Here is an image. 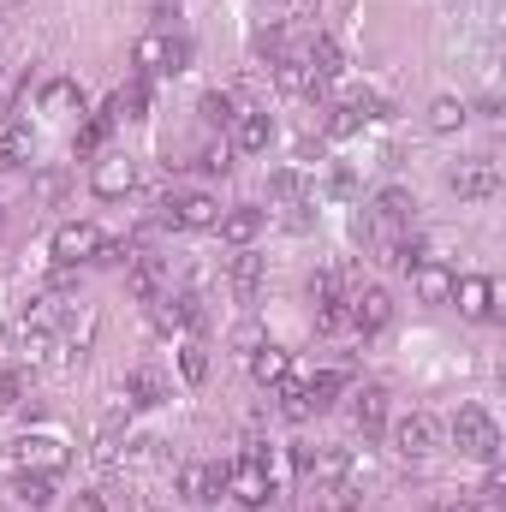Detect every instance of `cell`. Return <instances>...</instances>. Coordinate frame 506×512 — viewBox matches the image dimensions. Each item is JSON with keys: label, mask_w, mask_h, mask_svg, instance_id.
<instances>
[{"label": "cell", "mask_w": 506, "mask_h": 512, "mask_svg": "<svg viewBox=\"0 0 506 512\" xmlns=\"http://www.w3.org/2000/svg\"><path fill=\"white\" fill-rule=\"evenodd\" d=\"M453 447H459L465 459L495 465V459H501V429H495V417H489L483 405H459V417H453Z\"/></svg>", "instance_id": "6da1fadb"}, {"label": "cell", "mask_w": 506, "mask_h": 512, "mask_svg": "<svg viewBox=\"0 0 506 512\" xmlns=\"http://www.w3.org/2000/svg\"><path fill=\"white\" fill-rule=\"evenodd\" d=\"M435 447H441V423L429 411H411V417L393 423V453L399 459H429Z\"/></svg>", "instance_id": "7a4b0ae2"}, {"label": "cell", "mask_w": 506, "mask_h": 512, "mask_svg": "<svg viewBox=\"0 0 506 512\" xmlns=\"http://www.w3.org/2000/svg\"><path fill=\"white\" fill-rule=\"evenodd\" d=\"M221 221V203L209 191H179L161 203V227H215Z\"/></svg>", "instance_id": "3957f363"}, {"label": "cell", "mask_w": 506, "mask_h": 512, "mask_svg": "<svg viewBox=\"0 0 506 512\" xmlns=\"http://www.w3.org/2000/svg\"><path fill=\"white\" fill-rule=\"evenodd\" d=\"M411 191H381L376 209H370V233L381 239V251L393 245V239H405V227H411Z\"/></svg>", "instance_id": "277c9868"}, {"label": "cell", "mask_w": 506, "mask_h": 512, "mask_svg": "<svg viewBox=\"0 0 506 512\" xmlns=\"http://www.w3.org/2000/svg\"><path fill=\"white\" fill-rule=\"evenodd\" d=\"M131 60H137L143 72H185L191 48H185V42H173V36H161V30H149V36H137Z\"/></svg>", "instance_id": "5b68a950"}, {"label": "cell", "mask_w": 506, "mask_h": 512, "mask_svg": "<svg viewBox=\"0 0 506 512\" xmlns=\"http://www.w3.org/2000/svg\"><path fill=\"white\" fill-rule=\"evenodd\" d=\"M447 185H453L459 197L483 203V197H495V191H501V167H495L489 155H471V161H459V167L447 173Z\"/></svg>", "instance_id": "8992f818"}, {"label": "cell", "mask_w": 506, "mask_h": 512, "mask_svg": "<svg viewBox=\"0 0 506 512\" xmlns=\"http://www.w3.org/2000/svg\"><path fill=\"white\" fill-rule=\"evenodd\" d=\"M227 489H233L239 507H268V501H274V477H268L262 465H251V459L227 465Z\"/></svg>", "instance_id": "52a82bcc"}, {"label": "cell", "mask_w": 506, "mask_h": 512, "mask_svg": "<svg viewBox=\"0 0 506 512\" xmlns=\"http://www.w3.org/2000/svg\"><path fill=\"white\" fill-rule=\"evenodd\" d=\"M346 316H352V328H358V334H381V328L393 322V298H387L381 286H364V292H352V298H346Z\"/></svg>", "instance_id": "ba28073f"}, {"label": "cell", "mask_w": 506, "mask_h": 512, "mask_svg": "<svg viewBox=\"0 0 506 512\" xmlns=\"http://www.w3.org/2000/svg\"><path fill=\"white\" fill-rule=\"evenodd\" d=\"M102 245V233L90 227V221H66L60 233H54V262H66V268H78V262H90Z\"/></svg>", "instance_id": "9c48e42d"}, {"label": "cell", "mask_w": 506, "mask_h": 512, "mask_svg": "<svg viewBox=\"0 0 506 512\" xmlns=\"http://www.w3.org/2000/svg\"><path fill=\"white\" fill-rule=\"evenodd\" d=\"M12 459H18V471H60V465H66V441H54V435H24Z\"/></svg>", "instance_id": "30bf717a"}, {"label": "cell", "mask_w": 506, "mask_h": 512, "mask_svg": "<svg viewBox=\"0 0 506 512\" xmlns=\"http://www.w3.org/2000/svg\"><path fill=\"white\" fill-rule=\"evenodd\" d=\"M90 185H96V197H126L131 185H137V161L131 155H102L96 173H90Z\"/></svg>", "instance_id": "8fae6325"}, {"label": "cell", "mask_w": 506, "mask_h": 512, "mask_svg": "<svg viewBox=\"0 0 506 512\" xmlns=\"http://www.w3.org/2000/svg\"><path fill=\"white\" fill-rule=\"evenodd\" d=\"M221 239L227 245H239V251H251L256 239H262V209H251V203H239V209H221Z\"/></svg>", "instance_id": "7c38bea8"}, {"label": "cell", "mask_w": 506, "mask_h": 512, "mask_svg": "<svg viewBox=\"0 0 506 512\" xmlns=\"http://www.w3.org/2000/svg\"><path fill=\"white\" fill-rule=\"evenodd\" d=\"M227 489V465H185L179 471V495L185 501H215Z\"/></svg>", "instance_id": "4fadbf2b"}, {"label": "cell", "mask_w": 506, "mask_h": 512, "mask_svg": "<svg viewBox=\"0 0 506 512\" xmlns=\"http://www.w3.org/2000/svg\"><path fill=\"white\" fill-rule=\"evenodd\" d=\"M227 280H233V298H239V304H256V292H262V280H268V262L251 256V251H239L233 268H227Z\"/></svg>", "instance_id": "5bb4252c"}, {"label": "cell", "mask_w": 506, "mask_h": 512, "mask_svg": "<svg viewBox=\"0 0 506 512\" xmlns=\"http://www.w3.org/2000/svg\"><path fill=\"white\" fill-rule=\"evenodd\" d=\"M304 66H310V78H316V84H328V78H340V72H346V54H340V42H334V36H310Z\"/></svg>", "instance_id": "9a60e30c"}, {"label": "cell", "mask_w": 506, "mask_h": 512, "mask_svg": "<svg viewBox=\"0 0 506 512\" xmlns=\"http://www.w3.org/2000/svg\"><path fill=\"white\" fill-rule=\"evenodd\" d=\"M453 304L483 322V316H495V286H489L483 274H465V280H453Z\"/></svg>", "instance_id": "2e32d148"}, {"label": "cell", "mask_w": 506, "mask_h": 512, "mask_svg": "<svg viewBox=\"0 0 506 512\" xmlns=\"http://www.w3.org/2000/svg\"><path fill=\"white\" fill-rule=\"evenodd\" d=\"M268 143H274V120L268 114H239L233 120V149L239 155H262Z\"/></svg>", "instance_id": "e0dca14e"}, {"label": "cell", "mask_w": 506, "mask_h": 512, "mask_svg": "<svg viewBox=\"0 0 506 512\" xmlns=\"http://www.w3.org/2000/svg\"><path fill=\"white\" fill-rule=\"evenodd\" d=\"M411 286H417L423 304H447V298H453V274H447L441 262H417V268H411Z\"/></svg>", "instance_id": "ac0fdd59"}, {"label": "cell", "mask_w": 506, "mask_h": 512, "mask_svg": "<svg viewBox=\"0 0 506 512\" xmlns=\"http://www.w3.org/2000/svg\"><path fill=\"white\" fill-rule=\"evenodd\" d=\"M274 84H280L286 96H316V90H322V84L310 78L304 54H286V60H274Z\"/></svg>", "instance_id": "d6986e66"}, {"label": "cell", "mask_w": 506, "mask_h": 512, "mask_svg": "<svg viewBox=\"0 0 506 512\" xmlns=\"http://www.w3.org/2000/svg\"><path fill=\"white\" fill-rule=\"evenodd\" d=\"M251 376H256L262 387L286 382V376H292V358H286L280 346H256V352H251Z\"/></svg>", "instance_id": "ffe728a7"}, {"label": "cell", "mask_w": 506, "mask_h": 512, "mask_svg": "<svg viewBox=\"0 0 506 512\" xmlns=\"http://www.w3.org/2000/svg\"><path fill=\"white\" fill-rule=\"evenodd\" d=\"M167 399V382L155 370H131L126 376V405H161Z\"/></svg>", "instance_id": "44dd1931"}, {"label": "cell", "mask_w": 506, "mask_h": 512, "mask_svg": "<svg viewBox=\"0 0 506 512\" xmlns=\"http://www.w3.org/2000/svg\"><path fill=\"white\" fill-rule=\"evenodd\" d=\"M352 417H358V429H364V435H376L381 423H387V393H381V387H364V393H358V405H352Z\"/></svg>", "instance_id": "7402d4cb"}, {"label": "cell", "mask_w": 506, "mask_h": 512, "mask_svg": "<svg viewBox=\"0 0 506 512\" xmlns=\"http://www.w3.org/2000/svg\"><path fill=\"white\" fill-rule=\"evenodd\" d=\"M18 501L30 512H42L54 501V471H24V477H18Z\"/></svg>", "instance_id": "603a6c76"}, {"label": "cell", "mask_w": 506, "mask_h": 512, "mask_svg": "<svg viewBox=\"0 0 506 512\" xmlns=\"http://www.w3.org/2000/svg\"><path fill=\"white\" fill-rule=\"evenodd\" d=\"M465 120H471V108H465L459 96H435V102H429V131H459Z\"/></svg>", "instance_id": "cb8c5ba5"}, {"label": "cell", "mask_w": 506, "mask_h": 512, "mask_svg": "<svg viewBox=\"0 0 506 512\" xmlns=\"http://www.w3.org/2000/svg\"><path fill=\"white\" fill-rule=\"evenodd\" d=\"M66 108H84L78 84H72V78H54V84H42V114H66Z\"/></svg>", "instance_id": "d4e9b609"}, {"label": "cell", "mask_w": 506, "mask_h": 512, "mask_svg": "<svg viewBox=\"0 0 506 512\" xmlns=\"http://www.w3.org/2000/svg\"><path fill=\"white\" fill-rule=\"evenodd\" d=\"M131 292L137 298H161V262L155 256H131Z\"/></svg>", "instance_id": "484cf974"}, {"label": "cell", "mask_w": 506, "mask_h": 512, "mask_svg": "<svg viewBox=\"0 0 506 512\" xmlns=\"http://www.w3.org/2000/svg\"><path fill=\"white\" fill-rule=\"evenodd\" d=\"M310 477H316V483H346V477H352V459H346L340 447H328V453L310 459Z\"/></svg>", "instance_id": "4316f807"}, {"label": "cell", "mask_w": 506, "mask_h": 512, "mask_svg": "<svg viewBox=\"0 0 506 512\" xmlns=\"http://www.w3.org/2000/svg\"><path fill=\"white\" fill-rule=\"evenodd\" d=\"M316 512H358L352 483H316Z\"/></svg>", "instance_id": "83f0119b"}, {"label": "cell", "mask_w": 506, "mask_h": 512, "mask_svg": "<svg viewBox=\"0 0 506 512\" xmlns=\"http://www.w3.org/2000/svg\"><path fill=\"white\" fill-rule=\"evenodd\" d=\"M108 108H114V120H149V90L143 84H126Z\"/></svg>", "instance_id": "f1b7e54d"}, {"label": "cell", "mask_w": 506, "mask_h": 512, "mask_svg": "<svg viewBox=\"0 0 506 512\" xmlns=\"http://www.w3.org/2000/svg\"><path fill=\"white\" fill-rule=\"evenodd\" d=\"M30 155H36V137H30L24 126H12L6 137H0V161H6V167H18V161H30Z\"/></svg>", "instance_id": "f546056e"}, {"label": "cell", "mask_w": 506, "mask_h": 512, "mask_svg": "<svg viewBox=\"0 0 506 512\" xmlns=\"http://www.w3.org/2000/svg\"><path fill=\"white\" fill-rule=\"evenodd\" d=\"M274 387H280V411H286L292 423H304V417H310V399H304V382H298V376H286V382H274Z\"/></svg>", "instance_id": "4dcf8cb0"}, {"label": "cell", "mask_w": 506, "mask_h": 512, "mask_svg": "<svg viewBox=\"0 0 506 512\" xmlns=\"http://www.w3.org/2000/svg\"><path fill=\"white\" fill-rule=\"evenodd\" d=\"M179 376H185V382H203V376H209V346L185 340V346H179Z\"/></svg>", "instance_id": "1f68e13d"}, {"label": "cell", "mask_w": 506, "mask_h": 512, "mask_svg": "<svg viewBox=\"0 0 506 512\" xmlns=\"http://www.w3.org/2000/svg\"><path fill=\"white\" fill-rule=\"evenodd\" d=\"M334 393H340V376H334V370H322L316 382H304V399H310V417H316V411H328V405H334Z\"/></svg>", "instance_id": "d6a6232c"}, {"label": "cell", "mask_w": 506, "mask_h": 512, "mask_svg": "<svg viewBox=\"0 0 506 512\" xmlns=\"http://www.w3.org/2000/svg\"><path fill=\"white\" fill-rule=\"evenodd\" d=\"M316 328H322V334H340V328H352V316H346V298H322V304H316Z\"/></svg>", "instance_id": "836d02e7"}, {"label": "cell", "mask_w": 506, "mask_h": 512, "mask_svg": "<svg viewBox=\"0 0 506 512\" xmlns=\"http://www.w3.org/2000/svg\"><path fill=\"white\" fill-rule=\"evenodd\" d=\"M268 191H274L280 203H298V197H304V173H298V167H280V173L268 179Z\"/></svg>", "instance_id": "e575fe53"}, {"label": "cell", "mask_w": 506, "mask_h": 512, "mask_svg": "<svg viewBox=\"0 0 506 512\" xmlns=\"http://www.w3.org/2000/svg\"><path fill=\"white\" fill-rule=\"evenodd\" d=\"M108 126H114V108H108V114H96L90 126L78 131V155H90V149H102V137H108Z\"/></svg>", "instance_id": "d590c367"}, {"label": "cell", "mask_w": 506, "mask_h": 512, "mask_svg": "<svg viewBox=\"0 0 506 512\" xmlns=\"http://www.w3.org/2000/svg\"><path fill=\"white\" fill-rule=\"evenodd\" d=\"M203 120H215V126L239 120V114H233V96H227V90H209V96H203Z\"/></svg>", "instance_id": "8d00e7d4"}, {"label": "cell", "mask_w": 506, "mask_h": 512, "mask_svg": "<svg viewBox=\"0 0 506 512\" xmlns=\"http://www.w3.org/2000/svg\"><path fill=\"white\" fill-rule=\"evenodd\" d=\"M60 191H66V173H60V167H42V173H36V197H42V203H54Z\"/></svg>", "instance_id": "74e56055"}, {"label": "cell", "mask_w": 506, "mask_h": 512, "mask_svg": "<svg viewBox=\"0 0 506 512\" xmlns=\"http://www.w3.org/2000/svg\"><path fill=\"white\" fill-rule=\"evenodd\" d=\"M24 399V376H12V370H0V411H12Z\"/></svg>", "instance_id": "f35d334b"}, {"label": "cell", "mask_w": 506, "mask_h": 512, "mask_svg": "<svg viewBox=\"0 0 506 512\" xmlns=\"http://www.w3.org/2000/svg\"><path fill=\"white\" fill-rule=\"evenodd\" d=\"M233 346H239V352H256V346H268V334H262L256 322H239V328H233Z\"/></svg>", "instance_id": "ab89813d"}, {"label": "cell", "mask_w": 506, "mask_h": 512, "mask_svg": "<svg viewBox=\"0 0 506 512\" xmlns=\"http://www.w3.org/2000/svg\"><path fill=\"white\" fill-rule=\"evenodd\" d=\"M227 155H233V149H227V143H209V149H203V155H197V161H203V167H209V173H227V167H233V161H227Z\"/></svg>", "instance_id": "60d3db41"}, {"label": "cell", "mask_w": 506, "mask_h": 512, "mask_svg": "<svg viewBox=\"0 0 506 512\" xmlns=\"http://www.w3.org/2000/svg\"><path fill=\"white\" fill-rule=\"evenodd\" d=\"M72 512H108V501H102V495H78V501H72Z\"/></svg>", "instance_id": "b9f144b4"}, {"label": "cell", "mask_w": 506, "mask_h": 512, "mask_svg": "<svg viewBox=\"0 0 506 512\" xmlns=\"http://www.w3.org/2000/svg\"><path fill=\"white\" fill-rule=\"evenodd\" d=\"M155 18L167 24V18H179V0H155Z\"/></svg>", "instance_id": "7bdbcfd3"}, {"label": "cell", "mask_w": 506, "mask_h": 512, "mask_svg": "<svg viewBox=\"0 0 506 512\" xmlns=\"http://www.w3.org/2000/svg\"><path fill=\"white\" fill-rule=\"evenodd\" d=\"M120 512H149V501H143V495H126V507Z\"/></svg>", "instance_id": "ee69618b"}]
</instances>
